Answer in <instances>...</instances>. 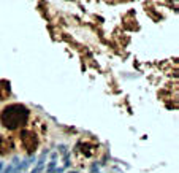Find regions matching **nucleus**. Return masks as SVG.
Listing matches in <instances>:
<instances>
[{
  "mask_svg": "<svg viewBox=\"0 0 179 173\" xmlns=\"http://www.w3.org/2000/svg\"><path fill=\"white\" fill-rule=\"evenodd\" d=\"M27 119H29V111H27L25 107H22V105H19V103L8 105L6 108H3L2 115H0L2 124L5 125L6 129H11V130L25 125Z\"/></svg>",
  "mask_w": 179,
  "mask_h": 173,
  "instance_id": "nucleus-1",
  "label": "nucleus"
},
{
  "mask_svg": "<svg viewBox=\"0 0 179 173\" xmlns=\"http://www.w3.org/2000/svg\"><path fill=\"white\" fill-rule=\"evenodd\" d=\"M21 141H22V146L27 149V152H33L38 146V138L33 132L30 130H22L21 132Z\"/></svg>",
  "mask_w": 179,
  "mask_h": 173,
  "instance_id": "nucleus-2",
  "label": "nucleus"
},
{
  "mask_svg": "<svg viewBox=\"0 0 179 173\" xmlns=\"http://www.w3.org/2000/svg\"><path fill=\"white\" fill-rule=\"evenodd\" d=\"M10 95V84L5 81H0V100H5Z\"/></svg>",
  "mask_w": 179,
  "mask_h": 173,
  "instance_id": "nucleus-3",
  "label": "nucleus"
}]
</instances>
